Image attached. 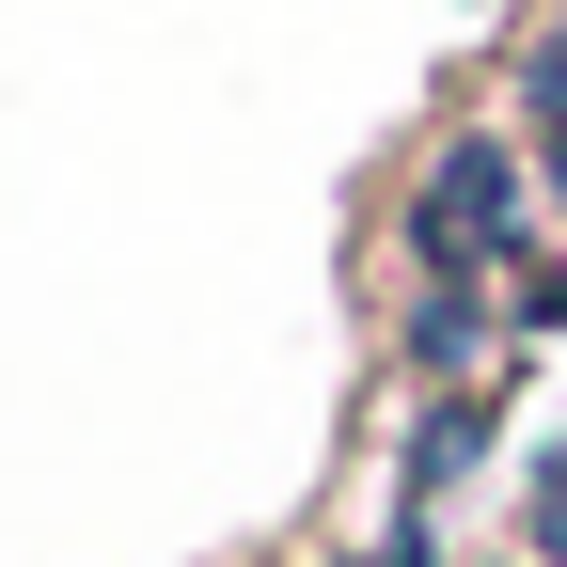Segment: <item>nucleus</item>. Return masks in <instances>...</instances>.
Listing matches in <instances>:
<instances>
[{
	"label": "nucleus",
	"mask_w": 567,
	"mask_h": 567,
	"mask_svg": "<svg viewBox=\"0 0 567 567\" xmlns=\"http://www.w3.org/2000/svg\"><path fill=\"white\" fill-rule=\"evenodd\" d=\"M488 331H505V284H410L394 363H410V379H442V394H473V379H488Z\"/></svg>",
	"instance_id": "nucleus-2"
},
{
	"label": "nucleus",
	"mask_w": 567,
	"mask_h": 567,
	"mask_svg": "<svg viewBox=\"0 0 567 567\" xmlns=\"http://www.w3.org/2000/svg\"><path fill=\"white\" fill-rule=\"evenodd\" d=\"M536 252V142H425V174H410V284H505Z\"/></svg>",
	"instance_id": "nucleus-1"
},
{
	"label": "nucleus",
	"mask_w": 567,
	"mask_h": 567,
	"mask_svg": "<svg viewBox=\"0 0 567 567\" xmlns=\"http://www.w3.org/2000/svg\"><path fill=\"white\" fill-rule=\"evenodd\" d=\"M488 442H505V394H488V379H473V394H425V425L394 442V473H410V520L442 505V488H457V473H473Z\"/></svg>",
	"instance_id": "nucleus-3"
},
{
	"label": "nucleus",
	"mask_w": 567,
	"mask_h": 567,
	"mask_svg": "<svg viewBox=\"0 0 567 567\" xmlns=\"http://www.w3.org/2000/svg\"><path fill=\"white\" fill-rule=\"evenodd\" d=\"M520 111H536V174L567 189V17H551V32L520 48Z\"/></svg>",
	"instance_id": "nucleus-4"
},
{
	"label": "nucleus",
	"mask_w": 567,
	"mask_h": 567,
	"mask_svg": "<svg viewBox=\"0 0 567 567\" xmlns=\"http://www.w3.org/2000/svg\"><path fill=\"white\" fill-rule=\"evenodd\" d=\"M505 331H567V252H520L505 268Z\"/></svg>",
	"instance_id": "nucleus-5"
},
{
	"label": "nucleus",
	"mask_w": 567,
	"mask_h": 567,
	"mask_svg": "<svg viewBox=\"0 0 567 567\" xmlns=\"http://www.w3.org/2000/svg\"><path fill=\"white\" fill-rule=\"evenodd\" d=\"M520 536H536V567H567V442L536 457V505H520Z\"/></svg>",
	"instance_id": "nucleus-6"
},
{
	"label": "nucleus",
	"mask_w": 567,
	"mask_h": 567,
	"mask_svg": "<svg viewBox=\"0 0 567 567\" xmlns=\"http://www.w3.org/2000/svg\"><path fill=\"white\" fill-rule=\"evenodd\" d=\"M363 567H442V520H394V536H379Z\"/></svg>",
	"instance_id": "nucleus-7"
}]
</instances>
